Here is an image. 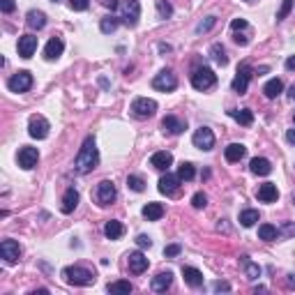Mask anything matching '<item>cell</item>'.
<instances>
[{
  "label": "cell",
  "instance_id": "obj_1",
  "mask_svg": "<svg viewBox=\"0 0 295 295\" xmlns=\"http://www.w3.org/2000/svg\"><path fill=\"white\" fill-rule=\"evenodd\" d=\"M97 164H100V152H97L95 139L88 136V139L83 141V145H81L76 159H74V171L81 175H85V173H90V171H95Z\"/></svg>",
  "mask_w": 295,
  "mask_h": 295
},
{
  "label": "cell",
  "instance_id": "obj_2",
  "mask_svg": "<svg viewBox=\"0 0 295 295\" xmlns=\"http://www.w3.org/2000/svg\"><path fill=\"white\" fill-rule=\"evenodd\" d=\"M62 279L72 286H90L95 284V275H92L88 268H81V265H70L62 270Z\"/></svg>",
  "mask_w": 295,
  "mask_h": 295
},
{
  "label": "cell",
  "instance_id": "obj_3",
  "mask_svg": "<svg viewBox=\"0 0 295 295\" xmlns=\"http://www.w3.org/2000/svg\"><path fill=\"white\" fill-rule=\"evenodd\" d=\"M215 83H217V76L210 67H199L191 74V85H194L196 90H210Z\"/></svg>",
  "mask_w": 295,
  "mask_h": 295
},
{
  "label": "cell",
  "instance_id": "obj_4",
  "mask_svg": "<svg viewBox=\"0 0 295 295\" xmlns=\"http://www.w3.org/2000/svg\"><path fill=\"white\" fill-rule=\"evenodd\" d=\"M115 196H118V189H115V185L111 180H102L100 185H97L95 189V201L97 205H102V208H106V205H111L115 201Z\"/></svg>",
  "mask_w": 295,
  "mask_h": 295
},
{
  "label": "cell",
  "instance_id": "obj_5",
  "mask_svg": "<svg viewBox=\"0 0 295 295\" xmlns=\"http://www.w3.org/2000/svg\"><path fill=\"white\" fill-rule=\"evenodd\" d=\"M120 19H122V23L129 25V28H134V25L139 23V19H141V3L139 0H125V3H122Z\"/></svg>",
  "mask_w": 295,
  "mask_h": 295
},
{
  "label": "cell",
  "instance_id": "obj_6",
  "mask_svg": "<svg viewBox=\"0 0 295 295\" xmlns=\"http://www.w3.org/2000/svg\"><path fill=\"white\" fill-rule=\"evenodd\" d=\"M152 88L159 92H173L178 88V79H175V74L171 70H164L152 79Z\"/></svg>",
  "mask_w": 295,
  "mask_h": 295
},
{
  "label": "cell",
  "instance_id": "obj_7",
  "mask_svg": "<svg viewBox=\"0 0 295 295\" xmlns=\"http://www.w3.org/2000/svg\"><path fill=\"white\" fill-rule=\"evenodd\" d=\"M49 129H51V125H49V120H46L44 115H30L28 134H30L32 139H37V141L46 139V136H49Z\"/></svg>",
  "mask_w": 295,
  "mask_h": 295
},
{
  "label": "cell",
  "instance_id": "obj_8",
  "mask_svg": "<svg viewBox=\"0 0 295 295\" xmlns=\"http://www.w3.org/2000/svg\"><path fill=\"white\" fill-rule=\"evenodd\" d=\"M7 88L12 92H28L32 88V74L30 72H16L10 81H7Z\"/></svg>",
  "mask_w": 295,
  "mask_h": 295
},
{
  "label": "cell",
  "instance_id": "obj_9",
  "mask_svg": "<svg viewBox=\"0 0 295 295\" xmlns=\"http://www.w3.org/2000/svg\"><path fill=\"white\" fill-rule=\"evenodd\" d=\"M155 111H157V102L155 100L136 97V100L132 102V113H134L136 118H150V115H155Z\"/></svg>",
  "mask_w": 295,
  "mask_h": 295
},
{
  "label": "cell",
  "instance_id": "obj_10",
  "mask_svg": "<svg viewBox=\"0 0 295 295\" xmlns=\"http://www.w3.org/2000/svg\"><path fill=\"white\" fill-rule=\"evenodd\" d=\"M249 79H251V67L247 65V62H242V65L238 67V74H235L233 83H231L233 92H238V95H245V92H247V85H249Z\"/></svg>",
  "mask_w": 295,
  "mask_h": 295
},
{
  "label": "cell",
  "instance_id": "obj_11",
  "mask_svg": "<svg viewBox=\"0 0 295 295\" xmlns=\"http://www.w3.org/2000/svg\"><path fill=\"white\" fill-rule=\"evenodd\" d=\"M191 141H194V145L201 148V150H212V148H215V134H212V129H208V127L196 129L194 136H191Z\"/></svg>",
  "mask_w": 295,
  "mask_h": 295
},
{
  "label": "cell",
  "instance_id": "obj_12",
  "mask_svg": "<svg viewBox=\"0 0 295 295\" xmlns=\"http://www.w3.org/2000/svg\"><path fill=\"white\" fill-rule=\"evenodd\" d=\"M37 159H40V152L37 148H30V145H23L19 150V166L25 171H30L37 166Z\"/></svg>",
  "mask_w": 295,
  "mask_h": 295
},
{
  "label": "cell",
  "instance_id": "obj_13",
  "mask_svg": "<svg viewBox=\"0 0 295 295\" xmlns=\"http://www.w3.org/2000/svg\"><path fill=\"white\" fill-rule=\"evenodd\" d=\"M0 256L5 258V263H16L21 258V247L16 240H3L0 242Z\"/></svg>",
  "mask_w": 295,
  "mask_h": 295
},
{
  "label": "cell",
  "instance_id": "obj_14",
  "mask_svg": "<svg viewBox=\"0 0 295 295\" xmlns=\"http://www.w3.org/2000/svg\"><path fill=\"white\" fill-rule=\"evenodd\" d=\"M180 178L178 175H171V173H166V175H161L159 178V191L161 194H166V196H173L175 191H178V187H180Z\"/></svg>",
  "mask_w": 295,
  "mask_h": 295
},
{
  "label": "cell",
  "instance_id": "obj_15",
  "mask_svg": "<svg viewBox=\"0 0 295 295\" xmlns=\"http://www.w3.org/2000/svg\"><path fill=\"white\" fill-rule=\"evenodd\" d=\"M62 51H65V42H62L60 37H51L46 49H44V58L46 60H58L62 55Z\"/></svg>",
  "mask_w": 295,
  "mask_h": 295
},
{
  "label": "cell",
  "instance_id": "obj_16",
  "mask_svg": "<svg viewBox=\"0 0 295 295\" xmlns=\"http://www.w3.org/2000/svg\"><path fill=\"white\" fill-rule=\"evenodd\" d=\"M35 51H37V37L35 35L19 37V55L21 58H30Z\"/></svg>",
  "mask_w": 295,
  "mask_h": 295
},
{
  "label": "cell",
  "instance_id": "obj_17",
  "mask_svg": "<svg viewBox=\"0 0 295 295\" xmlns=\"http://www.w3.org/2000/svg\"><path fill=\"white\" fill-rule=\"evenodd\" d=\"M161 127H164V132H169V134H182V132L187 129V122L180 120V118H175V115H166L164 120H161Z\"/></svg>",
  "mask_w": 295,
  "mask_h": 295
},
{
  "label": "cell",
  "instance_id": "obj_18",
  "mask_svg": "<svg viewBox=\"0 0 295 295\" xmlns=\"http://www.w3.org/2000/svg\"><path fill=\"white\" fill-rule=\"evenodd\" d=\"M256 196H258V201H263V203H275V201L279 199V189H277V185H272V182H265V185L258 187Z\"/></svg>",
  "mask_w": 295,
  "mask_h": 295
},
{
  "label": "cell",
  "instance_id": "obj_19",
  "mask_svg": "<svg viewBox=\"0 0 295 295\" xmlns=\"http://www.w3.org/2000/svg\"><path fill=\"white\" fill-rule=\"evenodd\" d=\"M182 277H185V284H189L191 288H199V286H203V272H201L199 268L185 265V268H182Z\"/></svg>",
  "mask_w": 295,
  "mask_h": 295
},
{
  "label": "cell",
  "instance_id": "obj_20",
  "mask_svg": "<svg viewBox=\"0 0 295 295\" xmlns=\"http://www.w3.org/2000/svg\"><path fill=\"white\" fill-rule=\"evenodd\" d=\"M173 284V272H159L157 277H152V284H150V288L155 290V293H164L169 286Z\"/></svg>",
  "mask_w": 295,
  "mask_h": 295
},
{
  "label": "cell",
  "instance_id": "obj_21",
  "mask_svg": "<svg viewBox=\"0 0 295 295\" xmlns=\"http://www.w3.org/2000/svg\"><path fill=\"white\" fill-rule=\"evenodd\" d=\"M127 258H129V270L134 272V275H143V272L148 270V258H145L141 251H134V254H129Z\"/></svg>",
  "mask_w": 295,
  "mask_h": 295
},
{
  "label": "cell",
  "instance_id": "obj_22",
  "mask_svg": "<svg viewBox=\"0 0 295 295\" xmlns=\"http://www.w3.org/2000/svg\"><path fill=\"white\" fill-rule=\"evenodd\" d=\"M173 164V155L166 150L161 152H155V155L150 157V166H155L157 171H169V166Z\"/></svg>",
  "mask_w": 295,
  "mask_h": 295
},
{
  "label": "cell",
  "instance_id": "obj_23",
  "mask_svg": "<svg viewBox=\"0 0 295 295\" xmlns=\"http://www.w3.org/2000/svg\"><path fill=\"white\" fill-rule=\"evenodd\" d=\"M249 169L254 175H270L272 173V164L270 159H265V157H254L249 161Z\"/></svg>",
  "mask_w": 295,
  "mask_h": 295
},
{
  "label": "cell",
  "instance_id": "obj_24",
  "mask_svg": "<svg viewBox=\"0 0 295 295\" xmlns=\"http://www.w3.org/2000/svg\"><path fill=\"white\" fill-rule=\"evenodd\" d=\"M79 205V191L74 189V187H70V189L65 191V196H62V205L60 210L65 212V215H70V212H74V208Z\"/></svg>",
  "mask_w": 295,
  "mask_h": 295
},
{
  "label": "cell",
  "instance_id": "obj_25",
  "mask_svg": "<svg viewBox=\"0 0 295 295\" xmlns=\"http://www.w3.org/2000/svg\"><path fill=\"white\" fill-rule=\"evenodd\" d=\"M104 235L109 238V240H120L122 235H125V226H122L118 219H111V221L104 224Z\"/></svg>",
  "mask_w": 295,
  "mask_h": 295
},
{
  "label": "cell",
  "instance_id": "obj_26",
  "mask_svg": "<svg viewBox=\"0 0 295 295\" xmlns=\"http://www.w3.org/2000/svg\"><path fill=\"white\" fill-rule=\"evenodd\" d=\"M247 155V148L242 143H231L228 148L224 150V157H226V161H231V164H235V161H240L242 157Z\"/></svg>",
  "mask_w": 295,
  "mask_h": 295
},
{
  "label": "cell",
  "instance_id": "obj_27",
  "mask_svg": "<svg viewBox=\"0 0 295 295\" xmlns=\"http://www.w3.org/2000/svg\"><path fill=\"white\" fill-rule=\"evenodd\" d=\"M25 23L30 25L32 30H42L46 25V14L44 12H40V10H30L28 12V16H25Z\"/></svg>",
  "mask_w": 295,
  "mask_h": 295
},
{
  "label": "cell",
  "instance_id": "obj_28",
  "mask_svg": "<svg viewBox=\"0 0 295 295\" xmlns=\"http://www.w3.org/2000/svg\"><path fill=\"white\" fill-rule=\"evenodd\" d=\"M281 90H284V83H281V79H270L268 83L263 85V92L268 100H275V97L281 95Z\"/></svg>",
  "mask_w": 295,
  "mask_h": 295
},
{
  "label": "cell",
  "instance_id": "obj_29",
  "mask_svg": "<svg viewBox=\"0 0 295 295\" xmlns=\"http://www.w3.org/2000/svg\"><path fill=\"white\" fill-rule=\"evenodd\" d=\"M143 217L148 221H157V219H161L164 217V205L161 203H148L143 208Z\"/></svg>",
  "mask_w": 295,
  "mask_h": 295
},
{
  "label": "cell",
  "instance_id": "obj_30",
  "mask_svg": "<svg viewBox=\"0 0 295 295\" xmlns=\"http://www.w3.org/2000/svg\"><path fill=\"white\" fill-rule=\"evenodd\" d=\"M240 265L245 268V275L249 277V279H258V277H260V268L249 258V256H242V258H240Z\"/></svg>",
  "mask_w": 295,
  "mask_h": 295
},
{
  "label": "cell",
  "instance_id": "obj_31",
  "mask_svg": "<svg viewBox=\"0 0 295 295\" xmlns=\"http://www.w3.org/2000/svg\"><path fill=\"white\" fill-rule=\"evenodd\" d=\"M231 113V118H235V120L240 122V125H245V127H249L251 122H254V113H251L249 109H233V111H228Z\"/></svg>",
  "mask_w": 295,
  "mask_h": 295
},
{
  "label": "cell",
  "instance_id": "obj_32",
  "mask_svg": "<svg viewBox=\"0 0 295 295\" xmlns=\"http://www.w3.org/2000/svg\"><path fill=\"white\" fill-rule=\"evenodd\" d=\"M118 25H120V19H118V16H104V19L100 21V30L104 32V35H111V32H115V28H118Z\"/></svg>",
  "mask_w": 295,
  "mask_h": 295
},
{
  "label": "cell",
  "instance_id": "obj_33",
  "mask_svg": "<svg viewBox=\"0 0 295 295\" xmlns=\"http://www.w3.org/2000/svg\"><path fill=\"white\" fill-rule=\"evenodd\" d=\"M194 175H196L194 164H189V161H182V164L178 166V178H180V180L189 182V180H194Z\"/></svg>",
  "mask_w": 295,
  "mask_h": 295
},
{
  "label": "cell",
  "instance_id": "obj_34",
  "mask_svg": "<svg viewBox=\"0 0 295 295\" xmlns=\"http://www.w3.org/2000/svg\"><path fill=\"white\" fill-rule=\"evenodd\" d=\"M277 228L272 224H260L258 226V238L260 240H265V242H272V240H277Z\"/></svg>",
  "mask_w": 295,
  "mask_h": 295
},
{
  "label": "cell",
  "instance_id": "obj_35",
  "mask_svg": "<svg viewBox=\"0 0 295 295\" xmlns=\"http://www.w3.org/2000/svg\"><path fill=\"white\" fill-rule=\"evenodd\" d=\"M256 221H258V210H251V208H249V210L240 212V224L245 226V228H251Z\"/></svg>",
  "mask_w": 295,
  "mask_h": 295
},
{
  "label": "cell",
  "instance_id": "obj_36",
  "mask_svg": "<svg viewBox=\"0 0 295 295\" xmlns=\"http://www.w3.org/2000/svg\"><path fill=\"white\" fill-rule=\"evenodd\" d=\"M210 58L217 62V65H226L228 62V58H226V51L221 44H212L210 46Z\"/></svg>",
  "mask_w": 295,
  "mask_h": 295
},
{
  "label": "cell",
  "instance_id": "obj_37",
  "mask_svg": "<svg viewBox=\"0 0 295 295\" xmlns=\"http://www.w3.org/2000/svg\"><path fill=\"white\" fill-rule=\"evenodd\" d=\"M132 288L134 286L129 281H113V284H109V293H132Z\"/></svg>",
  "mask_w": 295,
  "mask_h": 295
},
{
  "label": "cell",
  "instance_id": "obj_38",
  "mask_svg": "<svg viewBox=\"0 0 295 295\" xmlns=\"http://www.w3.org/2000/svg\"><path fill=\"white\" fill-rule=\"evenodd\" d=\"M127 187H129L132 191H143L145 182H143V178H139V175H127Z\"/></svg>",
  "mask_w": 295,
  "mask_h": 295
},
{
  "label": "cell",
  "instance_id": "obj_39",
  "mask_svg": "<svg viewBox=\"0 0 295 295\" xmlns=\"http://www.w3.org/2000/svg\"><path fill=\"white\" fill-rule=\"evenodd\" d=\"M155 5H157V12H159V19H169L173 14V7L166 0H155Z\"/></svg>",
  "mask_w": 295,
  "mask_h": 295
},
{
  "label": "cell",
  "instance_id": "obj_40",
  "mask_svg": "<svg viewBox=\"0 0 295 295\" xmlns=\"http://www.w3.org/2000/svg\"><path fill=\"white\" fill-rule=\"evenodd\" d=\"M290 10H293V0H284L279 7V12H277V21H284L286 16L290 14Z\"/></svg>",
  "mask_w": 295,
  "mask_h": 295
},
{
  "label": "cell",
  "instance_id": "obj_41",
  "mask_svg": "<svg viewBox=\"0 0 295 295\" xmlns=\"http://www.w3.org/2000/svg\"><path fill=\"white\" fill-rule=\"evenodd\" d=\"M215 23H217V16H208L205 21H201V23L196 25V32H208L210 28H215Z\"/></svg>",
  "mask_w": 295,
  "mask_h": 295
},
{
  "label": "cell",
  "instance_id": "obj_42",
  "mask_svg": "<svg viewBox=\"0 0 295 295\" xmlns=\"http://www.w3.org/2000/svg\"><path fill=\"white\" fill-rule=\"evenodd\" d=\"M191 205H194L196 210H201V208H205L208 205V196L203 194V191H199V194L191 196Z\"/></svg>",
  "mask_w": 295,
  "mask_h": 295
},
{
  "label": "cell",
  "instance_id": "obj_43",
  "mask_svg": "<svg viewBox=\"0 0 295 295\" xmlns=\"http://www.w3.org/2000/svg\"><path fill=\"white\" fill-rule=\"evenodd\" d=\"M70 7L74 12H85L90 7V0H70Z\"/></svg>",
  "mask_w": 295,
  "mask_h": 295
},
{
  "label": "cell",
  "instance_id": "obj_44",
  "mask_svg": "<svg viewBox=\"0 0 295 295\" xmlns=\"http://www.w3.org/2000/svg\"><path fill=\"white\" fill-rule=\"evenodd\" d=\"M0 7H3L5 14H12V12L16 10V3H14V0H0Z\"/></svg>",
  "mask_w": 295,
  "mask_h": 295
},
{
  "label": "cell",
  "instance_id": "obj_45",
  "mask_svg": "<svg viewBox=\"0 0 295 295\" xmlns=\"http://www.w3.org/2000/svg\"><path fill=\"white\" fill-rule=\"evenodd\" d=\"M231 28H233L235 32H238V30H245V28H247V21L245 19H233V21H231Z\"/></svg>",
  "mask_w": 295,
  "mask_h": 295
},
{
  "label": "cell",
  "instance_id": "obj_46",
  "mask_svg": "<svg viewBox=\"0 0 295 295\" xmlns=\"http://www.w3.org/2000/svg\"><path fill=\"white\" fill-rule=\"evenodd\" d=\"M136 245H139L141 249H145V247H152V240L148 235H139V238H136Z\"/></svg>",
  "mask_w": 295,
  "mask_h": 295
},
{
  "label": "cell",
  "instance_id": "obj_47",
  "mask_svg": "<svg viewBox=\"0 0 295 295\" xmlns=\"http://www.w3.org/2000/svg\"><path fill=\"white\" fill-rule=\"evenodd\" d=\"M164 254L166 256H178V254H180V245H169L164 249Z\"/></svg>",
  "mask_w": 295,
  "mask_h": 295
},
{
  "label": "cell",
  "instance_id": "obj_48",
  "mask_svg": "<svg viewBox=\"0 0 295 295\" xmlns=\"http://www.w3.org/2000/svg\"><path fill=\"white\" fill-rule=\"evenodd\" d=\"M212 288H215L217 293H219V290H231V284H228V281H215Z\"/></svg>",
  "mask_w": 295,
  "mask_h": 295
},
{
  "label": "cell",
  "instance_id": "obj_49",
  "mask_svg": "<svg viewBox=\"0 0 295 295\" xmlns=\"http://www.w3.org/2000/svg\"><path fill=\"white\" fill-rule=\"evenodd\" d=\"M233 42H235V44H240V46H247V42H249V40H247V37H242V35H238V32H235V35H233Z\"/></svg>",
  "mask_w": 295,
  "mask_h": 295
},
{
  "label": "cell",
  "instance_id": "obj_50",
  "mask_svg": "<svg viewBox=\"0 0 295 295\" xmlns=\"http://www.w3.org/2000/svg\"><path fill=\"white\" fill-rule=\"evenodd\" d=\"M102 5L109 7V10H115L118 7V0H102Z\"/></svg>",
  "mask_w": 295,
  "mask_h": 295
},
{
  "label": "cell",
  "instance_id": "obj_51",
  "mask_svg": "<svg viewBox=\"0 0 295 295\" xmlns=\"http://www.w3.org/2000/svg\"><path fill=\"white\" fill-rule=\"evenodd\" d=\"M286 141L295 145V129H288V132H286Z\"/></svg>",
  "mask_w": 295,
  "mask_h": 295
},
{
  "label": "cell",
  "instance_id": "obj_52",
  "mask_svg": "<svg viewBox=\"0 0 295 295\" xmlns=\"http://www.w3.org/2000/svg\"><path fill=\"white\" fill-rule=\"evenodd\" d=\"M286 70H290V72L295 70V55H290L288 60H286Z\"/></svg>",
  "mask_w": 295,
  "mask_h": 295
},
{
  "label": "cell",
  "instance_id": "obj_53",
  "mask_svg": "<svg viewBox=\"0 0 295 295\" xmlns=\"http://www.w3.org/2000/svg\"><path fill=\"white\" fill-rule=\"evenodd\" d=\"M288 286H290V288H295V275H288Z\"/></svg>",
  "mask_w": 295,
  "mask_h": 295
},
{
  "label": "cell",
  "instance_id": "obj_54",
  "mask_svg": "<svg viewBox=\"0 0 295 295\" xmlns=\"http://www.w3.org/2000/svg\"><path fill=\"white\" fill-rule=\"evenodd\" d=\"M288 97H290V100H295V85H290V90H288Z\"/></svg>",
  "mask_w": 295,
  "mask_h": 295
},
{
  "label": "cell",
  "instance_id": "obj_55",
  "mask_svg": "<svg viewBox=\"0 0 295 295\" xmlns=\"http://www.w3.org/2000/svg\"><path fill=\"white\" fill-rule=\"evenodd\" d=\"M53 3H60V0H53Z\"/></svg>",
  "mask_w": 295,
  "mask_h": 295
},
{
  "label": "cell",
  "instance_id": "obj_56",
  "mask_svg": "<svg viewBox=\"0 0 295 295\" xmlns=\"http://www.w3.org/2000/svg\"><path fill=\"white\" fill-rule=\"evenodd\" d=\"M293 120H295V113H293Z\"/></svg>",
  "mask_w": 295,
  "mask_h": 295
}]
</instances>
